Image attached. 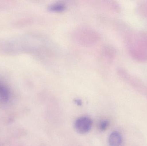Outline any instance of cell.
Listing matches in <instances>:
<instances>
[{
	"label": "cell",
	"instance_id": "cell-4",
	"mask_svg": "<svg viewBox=\"0 0 147 146\" xmlns=\"http://www.w3.org/2000/svg\"><path fill=\"white\" fill-rule=\"evenodd\" d=\"M109 126V122L107 121H103L100 124V129L102 131L105 130Z\"/></svg>",
	"mask_w": 147,
	"mask_h": 146
},
{
	"label": "cell",
	"instance_id": "cell-3",
	"mask_svg": "<svg viewBox=\"0 0 147 146\" xmlns=\"http://www.w3.org/2000/svg\"><path fill=\"white\" fill-rule=\"evenodd\" d=\"M9 92L8 89L4 85L0 83V101L6 102L9 99Z\"/></svg>",
	"mask_w": 147,
	"mask_h": 146
},
{
	"label": "cell",
	"instance_id": "cell-1",
	"mask_svg": "<svg viewBox=\"0 0 147 146\" xmlns=\"http://www.w3.org/2000/svg\"><path fill=\"white\" fill-rule=\"evenodd\" d=\"M92 121L87 117H81L78 118L75 122L74 127L78 133L85 134L88 133L91 128Z\"/></svg>",
	"mask_w": 147,
	"mask_h": 146
},
{
	"label": "cell",
	"instance_id": "cell-2",
	"mask_svg": "<svg viewBox=\"0 0 147 146\" xmlns=\"http://www.w3.org/2000/svg\"><path fill=\"white\" fill-rule=\"evenodd\" d=\"M109 141L110 146H120L122 142L121 135L118 132H113L110 135Z\"/></svg>",
	"mask_w": 147,
	"mask_h": 146
}]
</instances>
